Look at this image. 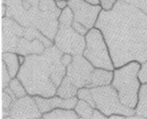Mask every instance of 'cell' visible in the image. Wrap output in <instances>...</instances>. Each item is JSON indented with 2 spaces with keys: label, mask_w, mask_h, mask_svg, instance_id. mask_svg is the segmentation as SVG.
Masks as SVG:
<instances>
[{
  "label": "cell",
  "mask_w": 147,
  "mask_h": 119,
  "mask_svg": "<svg viewBox=\"0 0 147 119\" xmlns=\"http://www.w3.org/2000/svg\"><path fill=\"white\" fill-rule=\"evenodd\" d=\"M94 27L102 32L113 65L147 61V15L119 0L112 9L100 12Z\"/></svg>",
  "instance_id": "obj_1"
},
{
  "label": "cell",
  "mask_w": 147,
  "mask_h": 119,
  "mask_svg": "<svg viewBox=\"0 0 147 119\" xmlns=\"http://www.w3.org/2000/svg\"><path fill=\"white\" fill-rule=\"evenodd\" d=\"M63 53L53 45L46 47L41 54L26 56L17 77L23 83L28 95L50 98L56 95L57 87L51 77L61 64Z\"/></svg>",
  "instance_id": "obj_2"
},
{
  "label": "cell",
  "mask_w": 147,
  "mask_h": 119,
  "mask_svg": "<svg viewBox=\"0 0 147 119\" xmlns=\"http://www.w3.org/2000/svg\"><path fill=\"white\" fill-rule=\"evenodd\" d=\"M141 64L132 61L113 70L112 86L116 90L119 100L125 106L135 109L141 82L139 74Z\"/></svg>",
  "instance_id": "obj_3"
},
{
  "label": "cell",
  "mask_w": 147,
  "mask_h": 119,
  "mask_svg": "<svg viewBox=\"0 0 147 119\" xmlns=\"http://www.w3.org/2000/svg\"><path fill=\"white\" fill-rule=\"evenodd\" d=\"M86 47L83 55L95 68L113 70V65L110 50L102 32L94 27L85 35Z\"/></svg>",
  "instance_id": "obj_4"
},
{
  "label": "cell",
  "mask_w": 147,
  "mask_h": 119,
  "mask_svg": "<svg viewBox=\"0 0 147 119\" xmlns=\"http://www.w3.org/2000/svg\"><path fill=\"white\" fill-rule=\"evenodd\" d=\"M96 108L108 118L113 114L127 116L135 114V109L124 105L121 102L116 90L112 85L90 88Z\"/></svg>",
  "instance_id": "obj_5"
},
{
  "label": "cell",
  "mask_w": 147,
  "mask_h": 119,
  "mask_svg": "<svg viewBox=\"0 0 147 119\" xmlns=\"http://www.w3.org/2000/svg\"><path fill=\"white\" fill-rule=\"evenodd\" d=\"M53 41L62 53L73 56L82 55L86 47L85 36L75 31L72 26H59Z\"/></svg>",
  "instance_id": "obj_6"
},
{
  "label": "cell",
  "mask_w": 147,
  "mask_h": 119,
  "mask_svg": "<svg viewBox=\"0 0 147 119\" xmlns=\"http://www.w3.org/2000/svg\"><path fill=\"white\" fill-rule=\"evenodd\" d=\"M94 68L82 55H77L67 67L66 76L79 89L87 87Z\"/></svg>",
  "instance_id": "obj_7"
},
{
  "label": "cell",
  "mask_w": 147,
  "mask_h": 119,
  "mask_svg": "<svg viewBox=\"0 0 147 119\" xmlns=\"http://www.w3.org/2000/svg\"><path fill=\"white\" fill-rule=\"evenodd\" d=\"M68 6L74 14V21L82 24L88 30L94 27L102 10L100 5H92L84 0H69Z\"/></svg>",
  "instance_id": "obj_8"
},
{
  "label": "cell",
  "mask_w": 147,
  "mask_h": 119,
  "mask_svg": "<svg viewBox=\"0 0 147 119\" xmlns=\"http://www.w3.org/2000/svg\"><path fill=\"white\" fill-rule=\"evenodd\" d=\"M42 116V113L33 96L28 94L13 102L8 118H40Z\"/></svg>",
  "instance_id": "obj_9"
},
{
  "label": "cell",
  "mask_w": 147,
  "mask_h": 119,
  "mask_svg": "<svg viewBox=\"0 0 147 119\" xmlns=\"http://www.w3.org/2000/svg\"><path fill=\"white\" fill-rule=\"evenodd\" d=\"M40 111L42 114L48 113L56 108L74 109L78 101L77 97L71 99H63L55 95L50 98L35 96H33Z\"/></svg>",
  "instance_id": "obj_10"
},
{
  "label": "cell",
  "mask_w": 147,
  "mask_h": 119,
  "mask_svg": "<svg viewBox=\"0 0 147 119\" xmlns=\"http://www.w3.org/2000/svg\"><path fill=\"white\" fill-rule=\"evenodd\" d=\"M45 49V45L39 39H35L30 41L24 37H21L15 53L26 56L31 54H41Z\"/></svg>",
  "instance_id": "obj_11"
},
{
  "label": "cell",
  "mask_w": 147,
  "mask_h": 119,
  "mask_svg": "<svg viewBox=\"0 0 147 119\" xmlns=\"http://www.w3.org/2000/svg\"><path fill=\"white\" fill-rule=\"evenodd\" d=\"M113 78V70L94 68L90 77V82L86 88H92L111 85Z\"/></svg>",
  "instance_id": "obj_12"
},
{
  "label": "cell",
  "mask_w": 147,
  "mask_h": 119,
  "mask_svg": "<svg viewBox=\"0 0 147 119\" xmlns=\"http://www.w3.org/2000/svg\"><path fill=\"white\" fill-rule=\"evenodd\" d=\"M2 61L5 64L11 78L17 77L19 72L21 65H20L18 54L15 52H3L1 56Z\"/></svg>",
  "instance_id": "obj_13"
},
{
  "label": "cell",
  "mask_w": 147,
  "mask_h": 119,
  "mask_svg": "<svg viewBox=\"0 0 147 119\" xmlns=\"http://www.w3.org/2000/svg\"><path fill=\"white\" fill-rule=\"evenodd\" d=\"M79 88L75 86L67 76H65L57 88L56 95L63 99H71L77 97Z\"/></svg>",
  "instance_id": "obj_14"
},
{
  "label": "cell",
  "mask_w": 147,
  "mask_h": 119,
  "mask_svg": "<svg viewBox=\"0 0 147 119\" xmlns=\"http://www.w3.org/2000/svg\"><path fill=\"white\" fill-rule=\"evenodd\" d=\"M42 118H69V119H79L78 116L74 109H63V108H56L50 112L42 114Z\"/></svg>",
  "instance_id": "obj_15"
},
{
  "label": "cell",
  "mask_w": 147,
  "mask_h": 119,
  "mask_svg": "<svg viewBox=\"0 0 147 119\" xmlns=\"http://www.w3.org/2000/svg\"><path fill=\"white\" fill-rule=\"evenodd\" d=\"M135 114L143 118H147V84H142L139 92V98Z\"/></svg>",
  "instance_id": "obj_16"
},
{
  "label": "cell",
  "mask_w": 147,
  "mask_h": 119,
  "mask_svg": "<svg viewBox=\"0 0 147 119\" xmlns=\"http://www.w3.org/2000/svg\"><path fill=\"white\" fill-rule=\"evenodd\" d=\"M94 109V108L91 106L89 103L82 100H78L76 106L74 108V110L79 116V118L86 119L92 118Z\"/></svg>",
  "instance_id": "obj_17"
},
{
  "label": "cell",
  "mask_w": 147,
  "mask_h": 119,
  "mask_svg": "<svg viewBox=\"0 0 147 119\" xmlns=\"http://www.w3.org/2000/svg\"><path fill=\"white\" fill-rule=\"evenodd\" d=\"M9 87L17 99L23 98V97L28 95L27 92H26L23 83L19 80V79L17 77H15V78H12L11 80Z\"/></svg>",
  "instance_id": "obj_18"
},
{
  "label": "cell",
  "mask_w": 147,
  "mask_h": 119,
  "mask_svg": "<svg viewBox=\"0 0 147 119\" xmlns=\"http://www.w3.org/2000/svg\"><path fill=\"white\" fill-rule=\"evenodd\" d=\"M74 21V14L69 6L61 10L58 17L59 26H71Z\"/></svg>",
  "instance_id": "obj_19"
},
{
  "label": "cell",
  "mask_w": 147,
  "mask_h": 119,
  "mask_svg": "<svg viewBox=\"0 0 147 119\" xmlns=\"http://www.w3.org/2000/svg\"><path fill=\"white\" fill-rule=\"evenodd\" d=\"M39 9L41 11L54 13L58 15L61 11L57 8L54 0H39Z\"/></svg>",
  "instance_id": "obj_20"
},
{
  "label": "cell",
  "mask_w": 147,
  "mask_h": 119,
  "mask_svg": "<svg viewBox=\"0 0 147 119\" xmlns=\"http://www.w3.org/2000/svg\"><path fill=\"white\" fill-rule=\"evenodd\" d=\"M77 97L79 100L85 101L88 103H89L91 106H92L94 108H96L94 99H93L92 95L91 94L90 88L86 87L79 88V89L78 90Z\"/></svg>",
  "instance_id": "obj_21"
},
{
  "label": "cell",
  "mask_w": 147,
  "mask_h": 119,
  "mask_svg": "<svg viewBox=\"0 0 147 119\" xmlns=\"http://www.w3.org/2000/svg\"><path fill=\"white\" fill-rule=\"evenodd\" d=\"M2 96H3V98H2V100H3V111H4V114H6L5 118H8L9 111L11 107L15 100H13L12 97L7 92H6L5 90H3Z\"/></svg>",
  "instance_id": "obj_22"
},
{
  "label": "cell",
  "mask_w": 147,
  "mask_h": 119,
  "mask_svg": "<svg viewBox=\"0 0 147 119\" xmlns=\"http://www.w3.org/2000/svg\"><path fill=\"white\" fill-rule=\"evenodd\" d=\"M123 1L139 9L147 15V0H123Z\"/></svg>",
  "instance_id": "obj_23"
},
{
  "label": "cell",
  "mask_w": 147,
  "mask_h": 119,
  "mask_svg": "<svg viewBox=\"0 0 147 119\" xmlns=\"http://www.w3.org/2000/svg\"><path fill=\"white\" fill-rule=\"evenodd\" d=\"M1 69H2V88L5 89L7 87L9 86V82L11 80L9 73L8 70L7 69L5 64L2 61L1 62Z\"/></svg>",
  "instance_id": "obj_24"
},
{
  "label": "cell",
  "mask_w": 147,
  "mask_h": 119,
  "mask_svg": "<svg viewBox=\"0 0 147 119\" xmlns=\"http://www.w3.org/2000/svg\"><path fill=\"white\" fill-rule=\"evenodd\" d=\"M138 76L141 84H147V61L141 64Z\"/></svg>",
  "instance_id": "obj_25"
},
{
  "label": "cell",
  "mask_w": 147,
  "mask_h": 119,
  "mask_svg": "<svg viewBox=\"0 0 147 119\" xmlns=\"http://www.w3.org/2000/svg\"><path fill=\"white\" fill-rule=\"evenodd\" d=\"M100 5L104 11H110L112 9L119 0H99Z\"/></svg>",
  "instance_id": "obj_26"
},
{
  "label": "cell",
  "mask_w": 147,
  "mask_h": 119,
  "mask_svg": "<svg viewBox=\"0 0 147 119\" xmlns=\"http://www.w3.org/2000/svg\"><path fill=\"white\" fill-rule=\"evenodd\" d=\"M71 26H72L73 28L75 30V31L77 32L79 34L84 36H85V35L87 34L88 32L89 31V30L87 28L85 27L84 25H82V24H81L80 23H78V22L75 21H73Z\"/></svg>",
  "instance_id": "obj_27"
},
{
  "label": "cell",
  "mask_w": 147,
  "mask_h": 119,
  "mask_svg": "<svg viewBox=\"0 0 147 119\" xmlns=\"http://www.w3.org/2000/svg\"><path fill=\"white\" fill-rule=\"evenodd\" d=\"M73 58V55L69 53H63L61 57V63L65 66L67 67L70 65L71 63L72 62Z\"/></svg>",
  "instance_id": "obj_28"
},
{
  "label": "cell",
  "mask_w": 147,
  "mask_h": 119,
  "mask_svg": "<svg viewBox=\"0 0 147 119\" xmlns=\"http://www.w3.org/2000/svg\"><path fill=\"white\" fill-rule=\"evenodd\" d=\"M94 118H99V119H107L108 118V116H106L105 114H103L101 111L98 110L96 108H94V111H93V114L92 116V118L91 119H94Z\"/></svg>",
  "instance_id": "obj_29"
},
{
  "label": "cell",
  "mask_w": 147,
  "mask_h": 119,
  "mask_svg": "<svg viewBox=\"0 0 147 119\" xmlns=\"http://www.w3.org/2000/svg\"><path fill=\"white\" fill-rule=\"evenodd\" d=\"M56 5L57 8L60 10H62L68 6V1L67 0H59L56 1Z\"/></svg>",
  "instance_id": "obj_30"
},
{
  "label": "cell",
  "mask_w": 147,
  "mask_h": 119,
  "mask_svg": "<svg viewBox=\"0 0 147 119\" xmlns=\"http://www.w3.org/2000/svg\"><path fill=\"white\" fill-rule=\"evenodd\" d=\"M108 118L111 119H124L127 118V116L123 115V114H113L112 115L109 116Z\"/></svg>",
  "instance_id": "obj_31"
},
{
  "label": "cell",
  "mask_w": 147,
  "mask_h": 119,
  "mask_svg": "<svg viewBox=\"0 0 147 119\" xmlns=\"http://www.w3.org/2000/svg\"><path fill=\"white\" fill-rule=\"evenodd\" d=\"M7 10V9L5 4V3L2 4V5H1V17H2V18L5 17Z\"/></svg>",
  "instance_id": "obj_32"
},
{
  "label": "cell",
  "mask_w": 147,
  "mask_h": 119,
  "mask_svg": "<svg viewBox=\"0 0 147 119\" xmlns=\"http://www.w3.org/2000/svg\"><path fill=\"white\" fill-rule=\"evenodd\" d=\"M18 58H19V61L20 65H21V66L23 65L24 63V61H25L26 56L23 55L18 54Z\"/></svg>",
  "instance_id": "obj_33"
},
{
  "label": "cell",
  "mask_w": 147,
  "mask_h": 119,
  "mask_svg": "<svg viewBox=\"0 0 147 119\" xmlns=\"http://www.w3.org/2000/svg\"><path fill=\"white\" fill-rule=\"evenodd\" d=\"M89 3L92 4V5H100V1L99 0H84Z\"/></svg>",
  "instance_id": "obj_34"
},
{
  "label": "cell",
  "mask_w": 147,
  "mask_h": 119,
  "mask_svg": "<svg viewBox=\"0 0 147 119\" xmlns=\"http://www.w3.org/2000/svg\"><path fill=\"white\" fill-rule=\"evenodd\" d=\"M54 1H55V2H56V1H59V0H54Z\"/></svg>",
  "instance_id": "obj_35"
},
{
  "label": "cell",
  "mask_w": 147,
  "mask_h": 119,
  "mask_svg": "<svg viewBox=\"0 0 147 119\" xmlns=\"http://www.w3.org/2000/svg\"><path fill=\"white\" fill-rule=\"evenodd\" d=\"M67 1H69V0H67Z\"/></svg>",
  "instance_id": "obj_36"
},
{
  "label": "cell",
  "mask_w": 147,
  "mask_h": 119,
  "mask_svg": "<svg viewBox=\"0 0 147 119\" xmlns=\"http://www.w3.org/2000/svg\"></svg>",
  "instance_id": "obj_37"
}]
</instances>
